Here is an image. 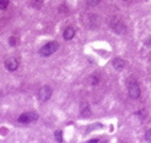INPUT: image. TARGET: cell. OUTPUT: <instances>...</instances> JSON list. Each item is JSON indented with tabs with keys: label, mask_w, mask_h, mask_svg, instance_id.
<instances>
[{
	"label": "cell",
	"mask_w": 151,
	"mask_h": 143,
	"mask_svg": "<svg viewBox=\"0 0 151 143\" xmlns=\"http://www.w3.org/2000/svg\"><path fill=\"white\" fill-rule=\"evenodd\" d=\"M58 48H59V43H56V42H50V43L44 44V46L40 48L39 54L42 55V56H50V55L54 54Z\"/></svg>",
	"instance_id": "6da1fadb"
},
{
	"label": "cell",
	"mask_w": 151,
	"mask_h": 143,
	"mask_svg": "<svg viewBox=\"0 0 151 143\" xmlns=\"http://www.w3.org/2000/svg\"><path fill=\"white\" fill-rule=\"evenodd\" d=\"M127 91H128V95L130 98L132 99H138L140 96V87L137 82H128V86H127Z\"/></svg>",
	"instance_id": "7a4b0ae2"
},
{
	"label": "cell",
	"mask_w": 151,
	"mask_h": 143,
	"mask_svg": "<svg viewBox=\"0 0 151 143\" xmlns=\"http://www.w3.org/2000/svg\"><path fill=\"white\" fill-rule=\"evenodd\" d=\"M110 26H111V28L114 29L116 34H124L126 32V26L124 23H123L120 19H118V17H112L111 22H110Z\"/></svg>",
	"instance_id": "3957f363"
},
{
	"label": "cell",
	"mask_w": 151,
	"mask_h": 143,
	"mask_svg": "<svg viewBox=\"0 0 151 143\" xmlns=\"http://www.w3.org/2000/svg\"><path fill=\"white\" fill-rule=\"evenodd\" d=\"M52 95V88L50 86H43L39 88V91H37V98H39V100H42V102H47V100L51 98Z\"/></svg>",
	"instance_id": "277c9868"
},
{
	"label": "cell",
	"mask_w": 151,
	"mask_h": 143,
	"mask_svg": "<svg viewBox=\"0 0 151 143\" xmlns=\"http://www.w3.org/2000/svg\"><path fill=\"white\" fill-rule=\"evenodd\" d=\"M37 119V114L35 112H26V114H22L17 119V122L22 124H27V123H31V122H35Z\"/></svg>",
	"instance_id": "5b68a950"
},
{
	"label": "cell",
	"mask_w": 151,
	"mask_h": 143,
	"mask_svg": "<svg viewBox=\"0 0 151 143\" xmlns=\"http://www.w3.org/2000/svg\"><path fill=\"white\" fill-rule=\"evenodd\" d=\"M4 66H6V68L8 70V71L14 72V71H16L17 67H19V62H17V59H15V57H9V59L6 60Z\"/></svg>",
	"instance_id": "8992f818"
},
{
	"label": "cell",
	"mask_w": 151,
	"mask_h": 143,
	"mask_svg": "<svg viewBox=\"0 0 151 143\" xmlns=\"http://www.w3.org/2000/svg\"><path fill=\"white\" fill-rule=\"evenodd\" d=\"M112 67H114L115 70H118V71H122L126 67V62L122 57H115V59L112 60Z\"/></svg>",
	"instance_id": "52a82bcc"
},
{
	"label": "cell",
	"mask_w": 151,
	"mask_h": 143,
	"mask_svg": "<svg viewBox=\"0 0 151 143\" xmlns=\"http://www.w3.org/2000/svg\"><path fill=\"white\" fill-rule=\"evenodd\" d=\"M74 36H75V28L74 27H67V28L64 29V32H63V37H64L66 40H71Z\"/></svg>",
	"instance_id": "ba28073f"
},
{
	"label": "cell",
	"mask_w": 151,
	"mask_h": 143,
	"mask_svg": "<svg viewBox=\"0 0 151 143\" xmlns=\"http://www.w3.org/2000/svg\"><path fill=\"white\" fill-rule=\"evenodd\" d=\"M80 115H82V116H84V118H88L90 115H91V109L88 107V104H87V103H84V104H83V107L80 109Z\"/></svg>",
	"instance_id": "9c48e42d"
},
{
	"label": "cell",
	"mask_w": 151,
	"mask_h": 143,
	"mask_svg": "<svg viewBox=\"0 0 151 143\" xmlns=\"http://www.w3.org/2000/svg\"><path fill=\"white\" fill-rule=\"evenodd\" d=\"M90 22H91L90 27H91V28H95V27H98V24H99V17L95 16V15H92V16L90 17Z\"/></svg>",
	"instance_id": "30bf717a"
},
{
	"label": "cell",
	"mask_w": 151,
	"mask_h": 143,
	"mask_svg": "<svg viewBox=\"0 0 151 143\" xmlns=\"http://www.w3.org/2000/svg\"><path fill=\"white\" fill-rule=\"evenodd\" d=\"M31 6L34 7V8H40V7L43 6V0H32Z\"/></svg>",
	"instance_id": "8fae6325"
},
{
	"label": "cell",
	"mask_w": 151,
	"mask_h": 143,
	"mask_svg": "<svg viewBox=\"0 0 151 143\" xmlns=\"http://www.w3.org/2000/svg\"><path fill=\"white\" fill-rule=\"evenodd\" d=\"M90 82H91L92 86H96V84L99 83V76H98V75H92V76L90 78Z\"/></svg>",
	"instance_id": "7c38bea8"
},
{
	"label": "cell",
	"mask_w": 151,
	"mask_h": 143,
	"mask_svg": "<svg viewBox=\"0 0 151 143\" xmlns=\"http://www.w3.org/2000/svg\"><path fill=\"white\" fill-rule=\"evenodd\" d=\"M9 4V0H0V9H6Z\"/></svg>",
	"instance_id": "4fadbf2b"
},
{
	"label": "cell",
	"mask_w": 151,
	"mask_h": 143,
	"mask_svg": "<svg viewBox=\"0 0 151 143\" xmlns=\"http://www.w3.org/2000/svg\"><path fill=\"white\" fill-rule=\"evenodd\" d=\"M135 115H137V116H140L139 119H142V120L146 119V111H145V110H140V111H138Z\"/></svg>",
	"instance_id": "5bb4252c"
},
{
	"label": "cell",
	"mask_w": 151,
	"mask_h": 143,
	"mask_svg": "<svg viewBox=\"0 0 151 143\" xmlns=\"http://www.w3.org/2000/svg\"><path fill=\"white\" fill-rule=\"evenodd\" d=\"M8 43H9V46H12V47L16 46V44H17V39L15 36H11V37H9V40H8Z\"/></svg>",
	"instance_id": "9a60e30c"
},
{
	"label": "cell",
	"mask_w": 151,
	"mask_h": 143,
	"mask_svg": "<svg viewBox=\"0 0 151 143\" xmlns=\"http://www.w3.org/2000/svg\"><path fill=\"white\" fill-rule=\"evenodd\" d=\"M55 138H56L58 142H62L63 140V132L62 131H56L55 132Z\"/></svg>",
	"instance_id": "2e32d148"
},
{
	"label": "cell",
	"mask_w": 151,
	"mask_h": 143,
	"mask_svg": "<svg viewBox=\"0 0 151 143\" xmlns=\"http://www.w3.org/2000/svg\"><path fill=\"white\" fill-rule=\"evenodd\" d=\"M99 3H100V0H87V4H88V6H91V7L98 6Z\"/></svg>",
	"instance_id": "e0dca14e"
},
{
	"label": "cell",
	"mask_w": 151,
	"mask_h": 143,
	"mask_svg": "<svg viewBox=\"0 0 151 143\" xmlns=\"http://www.w3.org/2000/svg\"><path fill=\"white\" fill-rule=\"evenodd\" d=\"M146 140H147V142H151V130H147V131H146Z\"/></svg>",
	"instance_id": "ac0fdd59"
},
{
	"label": "cell",
	"mask_w": 151,
	"mask_h": 143,
	"mask_svg": "<svg viewBox=\"0 0 151 143\" xmlns=\"http://www.w3.org/2000/svg\"><path fill=\"white\" fill-rule=\"evenodd\" d=\"M123 1H128V0H123Z\"/></svg>",
	"instance_id": "d6986e66"
},
{
	"label": "cell",
	"mask_w": 151,
	"mask_h": 143,
	"mask_svg": "<svg viewBox=\"0 0 151 143\" xmlns=\"http://www.w3.org/2000/svg\"><path fill=\"white\" fill-rule=\"evenodd\" d=\"M150 44H151V39H150Z\"/></svg>",
	"instance_id": "ffe728a7"
}]
</instances>
